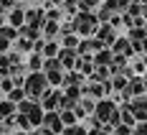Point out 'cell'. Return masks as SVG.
Here are the masks:
<instances>
[{
  "instance_id": "6da1fadb",
  "label": "cell",
  "mask_w": 147,
  "mask_h": 135,
  "mask_svg": "<svg viewBox=\"0 0 147 135\" xmlns=\"http://www.w3.org/2000/svg\"><path fill=\"white\" fill-rule=\"evenodd\" d=\"M46 89V76L43 74H30L28 82H26V92L28 94H41Z\"/></svg>"
},
{
  "instance_id": "7a4b0ae2",
  "label": "cell",
  "mask_w": 147,
  "mask_h": 135,
  "mask_svg": "<svg viewBox=\"0 0 147 135\" xmlns=\"http://www.w3.org/2000/svg\"><path fill=\"white\" fill-rule=\"evenodd\" d=\"M94 26H96V18H94V15H79V23H76V28L79 31H84V33H89V31L94 28Z\"/></svg>"
},
{
  "instance_id": "3957f363",
  "label": "cell",
  "mask_w": 147,
  "mask_h": 135,
  "mask_svg": "<svg viewBox=\"0 0 147 135\" xmlns=\"http://www.w3.org/2000/svg\"><path fill=\"white\" fill-rule=\"evenodd\" d=\"M15 38V31H10V28H3L0 26V51H5L8 46H10V41Z\"/></svg>"
},
{
  "instance_id": "277c9868",
  "label": "cell",
  "mask_w": 147,
  "mask_h": 135,
  "mask_svg": "<svg viewBox=\"0 0 147 135\" xmlns=\"http://www.w3.org/2000/svg\"><path fill=\"white\" fill-rule=\"evenodd\" d=\"M46 127L59 130V127H61V117H59V115H46Z\"/></svg>"
},
{
  "instance_id": "5b68a950",
  "label": "cell",
  "mask_w": 147,
  "mask_h": 135,
  "mask_svg": "<svg viewBox=\"0 0 147 135\" xmlns=\"http://www.w3.org/2000/svg\"><path fill=\"white\" fill-rule=\"evenodd\" d=\"M99 36H102V41H104V44H112V41H114V33H112V28H109V26H104Z\"/></svg>"
},
{
  "instance_id": "8992f818",
  "label": "cell",
  "mask_w": 147,
  "mask_h": 135,
  "mask_svg": "<svg viewBox=\"0 0 147 135\" xmlns=\"http://www.w3.org/2000/svg\"><path fill=\"white\" fill-rule=\"evenodd\" d=\"M112 112H114V107H112V105H107V102H104V105H99V115H102V117H109Z\"/></svg>"
},
{
  "instance_id": "52a82bcc",
  "label": "cell",
  "mask_w": 147,
  "mask_h": 135,
  "mask_svg": "<svg viewBox=\"0 0 147 135\" xmlns=\"http://www.w3.org/2000/svg\"><path fill=\"white\" fill-rule=\"evenodd\" d=\"M10 23H13V26H20V23H23V13H20V10H15V13L10 15Z\"/></svg>"
},
{
  "instance_id": "ba28073f",
  "label": "cell",
  "mask_w": 147,
  "mask_h": 135,
  "mask_svg": "<svg viewBox=\"0 0 147 135\" xmlns=\"http://www.w3.org/2000/svg\"><path fill=\"white\" fill-rule=\"evenodd\" d=\"M99 0H81V8H94Z\"/></svg>"
},
{
  "instance_id": "9c48e42d",
  "label": "cell",
  "mask_w": 147,
  "mask_h": 135,
  "mask_svg": "<svg viewBox=\"0 0 147 135\" xmlns=\"http://www.w3.org/2000/svg\"><path fill=\"white\" fill-rule=\"evenodd\" d=\"M8 112H13V105H0V115H8Z\"/></svg>"
},
{
  "instance_id": "30bf717a",
  "label": "cell",
  "mask_w": 147,
  "mask_h": 135,
  "mask_svg": "<svg viewBox=\"0 0 147 135\" xmlns=\"http://www.w3.org/2000/svg\"><path fill=\"white\" fill-rule=\"evenodd\" d=\"M8 8H10V0H0V13L8 10Z\"/></svg>"
},
{
  "instance_id": "8fae6325",
  "label": "cell",
  "mask_w": 147,
  "mask_h": 135,
  "mask_svg": "<svg viewBox=\"0 0 147 135\" xmlns=\"http://www.w3.org/2000/svg\"><path fill=\"white\" fill-rule=\"evenodd\" d=\"M30 66H33V69H38V66H41V59H38V56H33V59H30Z\"/></svg>"
},
{
  "instance_id": "7c38bea8",
  "label": "cell",
  "mask_w": 147,
  "mask_h": 135,
  "mask_svg": "<svg viewBox=\"0 0 147 135\" xmlns=\"http://www.w3.org/2000/svg\"><path fill=\"white\" fill-rule=\"evenodd\" d=\"M140 135H147V125H145V127H142V130H140Z\"/></svg>"
},
{
  "instance_id": "4fadbf2b",
  "label": "cell",
  "mask_w": 147,
  "mask_h": 135,
  "mask_svg": "<svg viewBox=\"0 0 147 135\" xmlns=\"http://www.w3.org/2000/svg\"><path fill=\"white\" fill-rule=\"evenodd\" d=\"M36 135H46V133H36Z\"/></svg>"
},
{
  "instance_id": "5bb4252c",
  "label": "cell",
  "mask_w": 147,
  "mask_h": 135,
  "mask_svg": "<svg viewBox=\"0 0 147 135\" xmlns=\"http://www.w3.org/2000/svg\"><path fill=\"white\" fill-rule=\"evenodd\" d=\"M145 10H147V3H145Z\"/></svg>"
}]
</instances>
